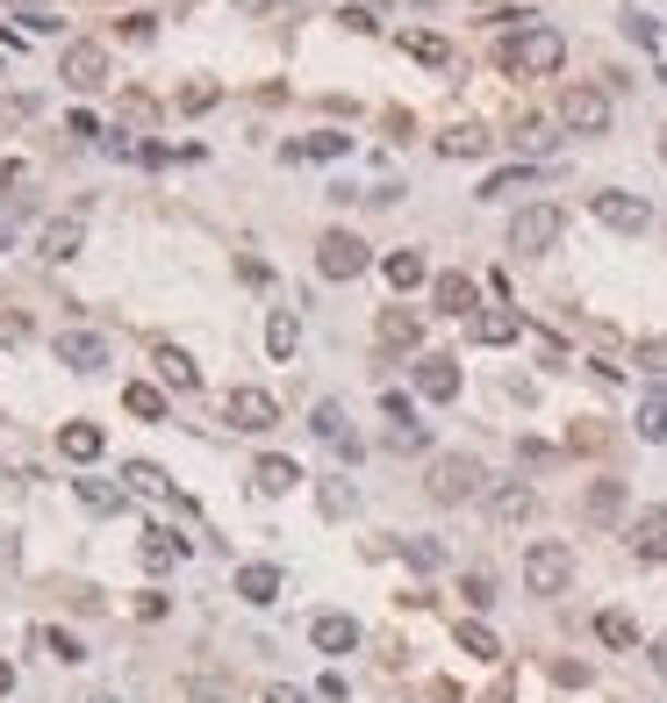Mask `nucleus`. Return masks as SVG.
Here are the masks:
<instances>
[{
    "mask_svg": "<svg viewBox=\"0 0 667 703\" xmlns=\"http://www.w3.org/2000/svg\"><path fill=\"white\" fill-rule=\"evenodd\" d=\"M502 65H510L517 80H553V72L567 65V36L553 29V22H531V29H517V36H510Z\"/></svg>",
    "mask_w": 667,
    "mask_h": 703,
    "instance_id": "1",
    "label": "nucleus"
},
{
    "mask_svg": "<svg viewBox=\"0 0 667 703\" xmlns=\"http://www.w3.org/2000/svg\"><path fill=\"white\" fill-rule=\"evenodd\" d=\"M424 488H430V502L460 510V502H474L481 488H488V474H481L474 452H438V460H430V474H424Z\"/></svg>",
    "mask_w": 667,
    "mask_h": 703,
    "instance_id": "2",
    "label": "nucleus"
},
{
    "mask_svg": "<svg viewBox=\"0 0 667 703\" xmlns=\"http://www.w3.org/2000/svg\"><path fill=\"white\" fill-rule=\"evenodd\" d=\"M567 582H574V546L538 538V546L524 553V589L531 596H567Z\"/></svg>",
    "mask_w": 667,
    "mask_h": 703,
    "instance_id": "3",
    "label": "nucleus"
},
{
    "mask_svg": "<svg viewBox=\"0 0 667 703\" xmlns=\"http://www.w3.org/2000/svg\"><path fill=\"white\" fill-rule=\"evenodd\" d=\"M560 230H567V216L553 202H531V208H517L510 216V252L517 258H538V252H553L560 244Z\"/></svg>",
    "mask_w": 667,
    "mask_h": 703,
    "instance_id": "4",
    "label": "nucleus"
},
{
    "mask_svg": "<svg viewBox=\"0 0 667 703\" xmlns=\"http://www.w3.org/2000/svg\"><path fill=\"white\" fill-rule=\"evenodd\" d=\"M560 122L574 130V137H603V130H610V94H603V86H567Z\"/></svg>",
    "mask_w": 667,
    "mask_h": 703,
    "instance_id": "5",
    "label": "nucleus"
},
{
    "mask_svg": "<svg viewBox=\"0 0 667 703\" xmlns=\"http://www.w3.org/2000/svg\"><path fill=\"white\" fill-rule=\"evenodd\" d=\"M222 424H230V431H252V438H258V431L280 424V402L266 388H230V395H222Z\"/></svg>",
    "mask_w": 667,
    "mask_h": 703,
    "instance_id": "6",
    "label": "nucleus"
},
{
    "mask_svg": "<svg viewBox=\"0 0 667 703\" xmlns=\"http://www.w3.org/2000/svg\"><path fill=\"white\" fill-rule=\"evenodd\" d=\"M589 216H596L603 230H624V238H639V230L653 223V208L639 202V194H624V187H603V194H589Z\"/></svg>",
    "mask_w": 667,
    "mask_h": 703,
    "instance_id": "7",
    "label": "nucleus"
},
{
    "mask_svg": "<svg viewBox=\"0 0 667 703\" xmlns=\"http://www.w3.org/2000/svg\"><path fill=\"white\" fill-rule=\"evenodd\" d=\"M316 274L324 280H360L366 274V244L352 238V230H324V238H316Z\"/></svg>",
    "mask_w": 667,
    "mask_h": 703,
    "instance_id": "8",
    "label": "nucleus"
},
{
    "mask_svg": "<svg viewBox=\"0 0 667 703\" xmlns=\"http://www.w3.org/2000/svg\"><path fill=\"white\" fill-rule=\"evenodd\" d=\"M58 80H65L72 94H94V86H108V51H101V44H65V58H58Z\"/></svg>",
    "mask_w": 667,
    "mask_h": 703,
    "instance_id": "9",
    "label": "nucleus"
},
{
    "mask_svg": "<svg viewBox=\"0 0 667 703\" xmlns=\"http://www.w3.org/2000/svg\"><path fill=\"white\" fill-rule=\"evenodd\" d=\"M430 302H438V316H466V324H474L481 316V280L474 274H438L430 280Z\"/></svg>",
    "mask_w": 667,
    "mask_h": 703,
    "instance_id": "10",
    "label": "nucleus"
},
{
    "mask_svg": "<svg viewBox=\"0 0 667 703\" xmlns=\"http://www.w3.org/2000/svg\"><path fill=\"white\" fill-rule=\"evenodd\" d=\"M80 244H86V208H72V216H51V223H44V244H36V252L51 258V266H65V258H80Z\"/></svg>",
    "mask_w": 667,
    "mask_h": 703,
    "instance_id": "11",
    "label": "nucleus"
},
{
    "mask_svg": "<svg viewBox=\"0 0 667 703\" xmlns=\"http://www.w3.org/2000/svg\"><path fill=\"white\" fill-rule=\"evenodd\" d=\"M416 395H424V402H452V395H460V360L424 352V360H416Z\"/></svg>",
    "mask_w": 667,
    "mask_h": 703,
    "instance_id": "12",
    "label": "nucleus"
},
{
    "mask_svg": "<svg viewBox=\"0 0 667 703\" xmlns=\"http://www.w3.org/2000/svg\"><path fill=\"white\" fill-rule=\"evenodd\" d=\"M58 360H65L72 374H101L108 366V338H94V330H58Z\"/></svg>",
    "mask_w": 667,
    "mask_h": 703,
    "instance_id": "13",
    "label": "nucleus"
},
{
    "mask_svg": "<svg viewBox=\"0 0 667 703\" xmlns=\"http://www.w3.org/2000/svg\"><path fill=\"white\" fill-rule=\"evenodd\" d=\"M58 452H65L72 466H94V460L108 452V431H101V424H86V416H80V424H65V431H58Z\"/></svg>",
    "mask_w": 667,
    "mask_h": 703,
    "instance_id": "14",
    "label": "nucleus"
},
{
    "mask_svg": "<svg viewBox=\"0 0 667 703\" xmlns=\"http://www.w3.org/2000/svg\"><path fill=\"white\" fill-rule=\"evenodd\" d=\"M488 510H496V524H531V517H538V488H524V481H502L496 496H488Z\"/></svg>",
    "mask_w": 667,
    "mask_h": 703,
    "instance_id": "15",
    "label": "nucleus"
},
{
    "mask_svg": "<svg viewBox=\"0 0 667 703\" xmlns=\"http://www.w3.org/2000/svg\"><path fill=\"white\" fill-rule=\"evenodd\" d=\"M380 344H388V352H416V344H424V316L416 310H380Z\"/></svg>",
    "mask_w": 667,
    "mask_h": 703,
    "instance_id": "16",
    "label": "nucleus"
},
{
    "mask_svg": "<svg viewBox=\"0 0 667 703\" xmlns=\"http://www.w3.org/2000/svg\"><path fill=\"white\" fill-rule=\"evenodd\" d=\"M624 481H589V496H582V517L589 524H617V517H624Z\"/></svg>",
    "mask_w": 667,
    "mask_h": 703,
    "instance_id": "17",
    "label": "nucleus"
},
{
    "mask_svg": "<svg viewBox=\"0 0 667 703\" xmlns=\"http://www.w3.org/2000/svg\"><path fill=\"white\" fill-rule=\"evenodd\" d=\"M280 567H266V560H252V567H238V596L244 603H258V610H266V603H280Z\"/></svg>",
    "mask_w": 667,
    "mask_h": 703,
    "instance_id": "18",
    "label": "nucleus"
},
{
    "mask_svg": "<svg viewBox=\"0 0 667 703\" xmlns=\"http://www.w3.org/2000/svg\"><path fill=\"white\" fill-rule=\"evenodd\" d=\"M308 639H316V653H352L360 646V625L344 618V610H324V618L308 625Z\"/></svg>",
    "mask_w": 667,
    "mask_h": 703,
    "instance_id": "19",
    "label": "nucleus"
},
{
    "mask_svg": "<svg viewBox=\"0 0 667 703\" xmlns=\"http://www.w3.org/2000/svg\"><path fill=\"white\" fill-rule=\"evenodd\" d=\"M252 488H258V496H288V488H302V466L280 460V452H266V460L252 466Z\"/></svg>",
    "mask_w": 667,
    "mask_h": 703,
    "instance_id": "20",
    "label": "nucleus"
},
{
    "mask_svg": "<svg viewBox=\"0 0 667 703\" xmlns=\"http://www.w3.org/2000/svg\"><path fill=\"white\" fill-rule=\"evenodd\" d=\"M524 338V316L517 310H481L474 316V344H517Z\"/></svg>",
    "mask_w": 667,
    "mask_h": 703,
    "instance_id": "21",
    "label": "nucleus"
},
{
    "mask_svg": "<svg viewBox=\"0 0 667 703\" xmlns=\"http://www.w3.org/2000/svg\"><path fill=\"white\" fill-rule=\"evenodd\" d=\"M632 553L639 560H667V510H646L632 524Z\"/></svg>",
    "mask_w": 667,
    "mask_h": 703,
    "instance_id": "22",
    "label": "nucleus"
},
{
    "mask_svg": "<svg viewBox=\"0 0 667 703\" xmlns=\"http://www.w3.org/2000/svg\"><path fill=\"white\" fill-rule=\"evenodd\" d=\"M488 144H496V137H488L481 122H452V130H445V137H438V151H445V158H481V151H488Z\"/></svg>",
    "mask_w": 667,
    "mask_h": 703,
    "instance_id": "23",
    "label": "nucleus"
},
{
    "mask_svg": "<svg viewBox=\"0 0 667 703\" xmlns=\"http://www.w3.org/2000/svg\"><path fill=\"white\" fill-rule=\"evenodd\" d=\"M294 344H302V316L274 310V316H266V352H274V360H294Z\"/></svg>",
    "mask_w": 667,
    "mask_h": 703,
    "instance_id": "24",
    "label": "nucleus"
},
{
    "mask_svg": "<svg viewBox=\"0 0 667 703\" xmlns=\"http://www.w3.org/2000/svg\"><path fill=\"white\" fill-rule=\"evenodd\" d=\"M137 553H144V567H172V560H187V538H180V532H166V524H151Z\"/></svg>",
    "mask_w": 667,
    "mask_h": 703,
    "instance_id": "25",
    "label": "nucleus"
},
{
    "mask_svg": "<svg viewBox=\"0 0 667 703\" xmlns=\"http://www.w3.org/2000/svg\"><path fill=\"white\" fill-rule=\"evenodd\" d=\"M122 410L137 416V424H166V395H158L151 380H130V388H122Z\"/></svg>",
    "mask_w": 667,
    "mask_h": 703,
    "instance_id": "26",
    "label": "nucleus"
},
{
    "mask_svg": "<svg viewBox=\"0 0 667 703\" xmlns=\"http://www.w3.org/2000/svg\"><path fill=\"white\" fill-rule=\"evenodd\" d=\"M380 274H388V288H395V294L424 288V252H388V258H380Z\"/></svg>",
    "mask_w": 667,
    "mask_h": 703,
    "instance_id": "27",
    "label": "nucleus"
},
{
    "mask_svg": "<svg viewBox=\"0 0 667 703\" xmlns=\"http://www.w3.org/2000/svg\"><path fill=\"white\" fill-rule=\"evenodd\" d=\"M158 374H166V388H180V395L202 388V366H194L187 352H172V344H158Z\"/></svg>",
    "mask_w": 667,
    "mask_h": 703,
    "instance_id": "28",
    "label": "nucleus"
},
{
    "mask_svg": "<svg viewBox=\"0 0 667 703\" xmlns=\"http://www.w3.org/2000/svg\"><path fill=\"white\" fill-rule=\"evenodd\" d=\"M596 639H603V646H617V653H632L639 646V618H632V610H603Z\"/></svg>",
    "mask_w": 667,
    "mask_h": 703,
    "instance_id": "29",
    "label": "nucleus"
},
{
    "mask_svg": "<svg viewBox=\"0 0 667 703\" xmlns=\"http://www.w3.org/2000/svg\"><path fill=\"white\" fill-rule=\"evenodd\" d=\"M308 424H316V438H330L344 460L360 452V446H352V431H344V410H338V402H316V416H308Z\"/></svg>",
    "mask_w": 667,
    "mask_h": 703,
    "instance_id": "30",
    "label": "nucleus"
},
{
    "mask_svg": "<svg viewBox=\"0 0 667 703\" xmlns=\"http://www.w3.org/2000/svg\"><path fill=\"white\" fill-rule=\"evenodd\" d=\"M402 51H410L416 65H452V44L430 36V29H402Z\"/></svg>",
    "mask_w": 667,
    "mask_h": 703,
    "instance_id": "31",
    "label": "nucleus"
},
{
    "mask_svg": "<svg viewBox=\"0 0 667 703\" xmlns=\"http://www.w3.org/2000/svg\"><path fill=\"white\" fill-rule=\"evenodd\" d=\"M80 502H86V510H101V517H122V510H130V496H122V488H108V481H80Z\"/></svg>",
    "mask_w": 667,
    "mask_h": 703,
    "instance_id": "32",
    "label": "nucleus"
},
{
    "mask_svg": "<svg viewBox=\"0 0 667 703\" xmlns=\"http://www.w3.org/2000/svg\"><path fill=\"white\" fill-rule=\"evenodd\" d=\"M460 653H474V660H502V639L488 632V625L466 618V625H460Z\"/></svg>",
    "mask_w": 667,
    "mask_h": 703,
    "instance_id": "33",
    "label": "nucleus"
},
{
    "mask_svg": "<svg viewBox=\"0 0 667 703\" xmlns=\"http://www.w3.org/2000/svg\"><path fill=\"white\" fill-rule=\"evenodd\" d=\"M402 560H410L416 574H438V567H445V546H438V538H402Z\"/></svg>",
    "mask_w": 667,
    "mask_h": 703,
    "instance_id": "34",
    "label": "nucleus"
},
{
    "mask_svg": "<svg viewBox=\"0 0 667 703\" xmlns=\"http://www.w3.org/2000/svg\"><path fill=\"white\" fill-rule=\"evenodd\" d=\"M524 187H531V166L496 172V180H481V202H510V194H524Z\"/></svg>",
    "mask_w": 667,
    "mask_h": 703,
    "instance_id": "35",
    "label": "nucleus"
},
{
    "mask_svg": "<svg viewBox=\"0 0 667 703\" xmlns=\"http://www.w3.org/2000/svg\"><path fill=\"white\" fill-rule=\"evenodd\" d=\"M460 596L474 603V610H488V603H496V574H488V567H466V574H460Z\"/></svg>",
    "mask_w": 667,
    "mask_h": 703,
    "instance_id": "36",
    "label": "nucleus"
},
{
    "mask_svg": "<svg viewBox=\"0 0 667 703\" xmlns=\"http://www.w3.org/2000/svg\"><path fill=\"white\" fill-rule=\"evenodd\" d=\"M122 481H130V488H137V496H166V488H172V481L158 474L151 460H130V466H122Z\"/></svg>",
    "mask_w": 667,
    "mask_h": 703,
    "instance_id": "37",
    "label": "nucleus"
},
{
    "mask_svg": "<svg viewBox=\"0 0 667 703\" xmlns=\"http://www.w3.org/2000/svg\"><path fill=\"white\" fill-rule=\"evenodd\" d=\"M639 438H646V446H660V438H667V395L639 402Z\"/></svg>",
    "mask_w": 667,
    "mask_h": 703,
    "instance_id": "38",
    "label": "nucleus"
},
{
    "mask_svg": "<svg viewBox=\"0 0 667 703\" xmlns=\"http://www.w3.org/2000/svg\"><path fill=\"white\" fill-rule=\"evenodd\" d=\"M216 101H222V86H216V80H187V86H180V108H187V116H208Z\"/></svg>",
    "mask_w": 667,
    "mask_h": 703,
    "instance_id": "39",
    "label": "nucleus"
},
{
    "mask_svg": "<svg viewBox=\"0 0 667 703\" xmlns=\"http://www.w3.org/2000/svg\"><path fill=\"white\" fill-rule=\"evenodd\" d=\"M632 366H646L653 380H667V338H639L632 344Z\"/></svg>",
    "mask_w": 667,
    "mask_h": 703,
    "instance_id": "40",
    "label": "nucleus"
},
{
    "mask_svg": "<svg viewBox=\"0 0 667 703\" xmlns=\"http://www.w3.org/2000/svg\"><path fill=\"white\" fill-rule=\"evenodd\" d=\"M352 151V137H344V130H316V137L302 144V158H344Z\"/></svg>",
    "mask_w": 667,
    "mask_h": 703,
    "instance_id": "41",
    "label": "nucleus"
},
{
    "mask_svg": "<svg viewBox=\"0 0 667 703\" xmlns=\"http://www.w3.org/2000/svg\"><path fill=\"white\" fill-rule=\"evenodd\" d=\"M567 446H574V452H603V446H610V431H603L596 416H582V424L567 431Z\"/></svg>",
    "mask_w": 667,
    "mask_h": 703,
    "instance_id": "42",
    "label": "nucleus"
},
{
    "mask_svg": "<svg viewBox=\"0 0 667 703\" xmlns=\"http://www.w3.org/2000/svg\"><path fill=\"white\" fill-rule=\"evenodd\" d=\"M424 446H430L424 424H395V431H388V452H424Z\"/></svg>",
    "mask_w": 667,
    "mask_h": 703,
    "instance_id": "43",
    "label": "nucleus"
},
{
    "mask_svg": "<svg viewBox=\"0 0 667 703\" xmlns=\"http://www.w3.org/2000/svg\"><path fill=\"white\" fill-rule=\"evenodd\" d=\"M624 36L653 51V44H660V22H653V15H639V8H624Z\"/></svg>",
    "mask_w": 667,
    "mask_h": 703,
    "instance_id": "44",
    "label": "nucleus"
},
{
    "mask_svg": "<svg viewBox=\"0 0 667 703\" xmlns=\"http://www.w3.org/2000/svg\"><path fill=\"white\" fill-rule=\"evenodd\" d=\"M44 646H51V660H86V646H80V639H72V632H58V625H51V632H44Z\"/></svg>",
    "mask_w": 667,
    "mask_h": 703,
    "instance_id": "45",
    "label": "nucleus"
},
{
    "mask_svg": "<svg viewBox=\"0 0 667 703\" xmlns=\"http://www.w3.org/2000/svg\"><path fill=\"white\" fill-rule=\"evenodd\" d=\"M122 116H130V122H151L158 101H151V94H122Z\"/></svg>",
    "mask_w": 667,
    "mask_h": 703,
    "instance_id": "46",
    "label": "nucleus"
},
{
    "mask_svg": "<svg viewBox=\"0 0 667 703\" xmlns=\"http://www.w3.org/2000/svg\"><path fill=\"white\" fill-rule=\"evenodd\" d=\"M324 510H330V517L352 510V488H344V481H324Z\"/></svg>",
    "mask_w": 667,
    "mask_h": 703,
    "instance_id": "47",
    "label": "nucleus"
},
{
    "mask_svg": "<svg viewBox=\"0 0 667 703\" xmlns=\"http://www.w3.org/2000/svg\"><path fill=\"white\" fill-rule=\"evenodd\" d=\"M553 682H567V689H582V682H589V668H582V660H553Z\"/></svg>",
    "mask_w": 667,
    "mask_h": 703,
    "instance_id": "48",
    "label": "nucleus"
},
{
    "mask_svg": "<svg viewBox=\"0 0 667 703\" xmlns=\"http://www.w3.org/2000/svg\"><path fill=\"white\" fill-rule=\"evenodd\" d=\"M338 22H344V29H352V36H374V29H380V22H374V15H366V8H344V15H338Z\"/></svg>",
    "mask_w": 667,
    "mask_h": 703,
    "instance_id": "49",
    "label": "nucleus"
},
{
    "mask_svg": "<svg viewBox=\"0 0 667 703\" xmlns=\"http://www.w3.org/2000/svg\"><path fill=\"white\" fill-rule=\"evenodd\" d=\"M65 130H72V137H101V122L86 116V108H72V116H65Z\"/></svg>",
    "mask_w": 667,
    "mask_h": 703,
    "instance_id": "50",
    "label": "nucleus"
},
{
    "mask_svg": "<svg viewBox=\"0 0 667 703\" xmlns=\"http://www.w3.org/2000/svg\"><path fill=\"white\" fill-rule=\"evenodd\" d=\"M238 274L252 280V288H266V280H274V266H266V258H238Z\"/></svg>",
    "mask_w": 667,
    "mask_h": 703,
    "instance_id": "51",
    "label": "nucleus"
},
{
    "mask_svg": "<svg viewBox=\"0 0 667 703\" xmlns=\"http://www.w3.org/2000/svg\"><path fill=\"white\" fill-rule=\"evenodd\" d=\"M531 344H538V360H546V366H560V360H567V344H560V338H546V330H538Z\"/></svg>",
    "mask_w": 667,
    "mask_h": 703,
    "instance_id": "52",
    "label": "nucleus"
},
{
    "mask_svg": "<svg viewBox=\"0 0 667 703\" xmlns=\"http://www.w3.org/2000/svg\"><path fill=\"white\" fill-rule=\"evenodd\" d=\"M22 330H29L22 316H0V344H22Z\"/></svg>",
    "mask_w": 667,
    "mask_h": 703,
    "instance_id": "53",
    "label": "nucleus"
},
{
    "mask_svg": "<svg viewBox=\"0 0 667 703\" xmlns=\"http://www.w3.org/2000/svg\"><path fill=\"white\" fill-rule=\"evenodd\" d=\"M266 703H308V696H302V689H288V682H274V689H266Z\"/></svg>",
    "mask_w": 667,
    "mask_h": 703,
    "instance_id": "54",
    "label": "nucleus"
},
{
    "mask_svg": "<svg viewBox=\"0 0 667 703\" xmlns=\"http://www.w3.org/2000/svg\"><path fill=\"white\" fill-rule=\"evenodd\" d=\"M0 187H22V166H15V158H0Z\"/></svg>",
    "mask_w": 667,
    "mask_h": 703,
    "instance_id": "55",
    "label": "nucleus"
},
{
    "mask_svg": "<svg viewBox=\"0 0 667 703\" xmlns=\"http://www.w3.org/2000/svg\"><path fill=\"white\" fill-rule=\"evenodd\" d=\"M481 703H510V675H502V682L488 689V696H481Z\"/></svg>",
    "mask_w": 667,
    "mask_h": 703,
    "instance_id": "56",
    "label": "nucleus"
},
{
    "mask_svg": "<svg viewBox=\"0 0 667 703\" xmlns=\"http://www.w3.org/2000/svg\"><path fill=\"white\" fill-rule=\"evenodd\" d=\"M653 668H660V675H667V639H653Z\"/></svg>",
    "mask_w": 667,
    "mask_h": 703,
    "instance_id": "57",
    "label": "nucleus"
},
{
    "mask_svg": "<svg viewBox=\"0 0 667 703\" xmlns=\"http://www.w3.org/2000/svg\"><path fill=\"white\" fill-rule=\"evenodd\" d=\"M238 8H244V15H266V8H274V0H238Z\"/></svg>",
    "mask_w": 667,
    "mask_h": 703,
    "instance_id": "58",
    "label": "nucleus"
},
{
    "mask_svg": "<svg viewBox=\"0 0 667 703\" xmlns=\"http://www.w3.org/2000/svg\"><path fill=\"white\" fill-rule=\"evenodd\" d=\"M8 689H15V668H8V660H0V696H8Z\"/></svg>",
    "mask_w": 667,
    "mask_h": 703,
    "instance_id": "59",
    "label": "nucleus"
},
{
    "mask_svg": "<svg viewBox=\"0 0 667 703\" xmlns=\"http://www.w3.org/2000/svg\"><path fill=\"white\" fill-rule=\"evenodd\" d=\"M86 703H122V696H116V689H94V696H86Z\"/></svg>",
    "mask_w": 667,
    "mask_h": 703,
    "instance_id": "60",
    "label": "nucleus"
},
{
    "mask_svg": "<svg viewBox=\"0 0 667 703\" xmlns=\"http://www.w3.org/2000/svg\"><path fill=\"white\" fill-rule=\"evenodd\" d=\"M660 158H667V130H660Z\"/></svg>",
    "mask_w": 667,
    "mask_h": 703,
    "instance_id": "61",
    "label": "nucleus"
},
{
    "mask_svg": "<svg viewBox=\"0 0 667 703\" xmlns=\"http://www.w3.org/2000/svg\"><path fill=\"white\" fill-rule=\"evenodd\" d=\"M660 80H667V72H660Z\"/></svg>",
    "mask_w": 667,
    "mask_h": 703,
    "instance_id": "62",
    "label": "nucleus"
}]
</instances>
